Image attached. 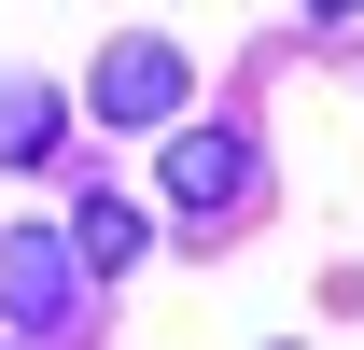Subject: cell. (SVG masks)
I'll list each match as a JSON object with an SVG mask.
<instances>
[{
  "label": "cell",
  "mask_w": 364,
  "mask_h": 350,
  "mask_svg": "<svg viewBox=\"0 0 364 350\" xmlns=\"http://www.w3.org/2000/svg\"><path fill=\"white\" fill-rule=\"evenodd\" d=\"M252 196H267V154H252L238 127H182L168 140V211L182 224H238Z\"/></svg>",
  "instance_id": "6da1fadb"
},
{
  "label": "cell",
  "mask_w": 364,
  "mask_h": 350,
  "mask_svg": "<svg viewBox=\"0 0 364 350\" xmlns=\"http://www.w3.org/2000/svg\"><path fill=\"white\" fill-rule=\"evenodd\" d=\"M182 98H196V70H182V43H154V28H127V43L98 56L85 112H98V127H168Z\"/></svg>",
  "instance_id": "7a4b0ae2"
},
{
  "label": "cell",
  "mask_w": 364,
  "mask_h": 350,
  "mask_svg": "<svg viewBox=\"0 0 364 350\" xmlns=\"http://www.w3.org/2000/svg\"><path fill=\"white\" fill-rule=\"evenodd\" d=\"M0 322L14 336H70L85 322V253L70 238H0Z\"/></svg>",
  "instance_id": "3957f363"
},
{
  "label": "cell",
  "mask_w": 364,
  "mask_h": 350,
  "mask_svg": "<svg viewBox=\"0 0 364 350\" xmlns=\"http://www.w3.org/2000/svg\"><path fill=\"white\" fill-rule=\"evenodd\" d=\"M70 253H85V280H127V266L154 253V224H140L127 196H85V211H70Z\"/></svg>",
  "instance_id": "277c9868"
},
{
  "label": "cell",
  "mask_w": 364,
  "mask_h": 350,
  "mask_svg": "<svg viewBox=\"0 0 364 350\" xmlns=\"http://www.w3.org/2000/svg\"><path fill=\"white\" fill-rule=\"evenodd\" d=\"M56 127H70V112H56V85H28V70H14V85H0V169H43Z\"/></svg>",
  "instance_id": "5b68a950"
},
{
  "label": "cell",
  "mask_w": 364,
  "mask_h": 350,
  "mask_svg": "<svg viewBox=\"0 0 364 350\" xmlns=\"http://www.w3.org/2000/svg\"><path fill=\"white\" fill-rule=\"evenodd\" d=\"M309 14H364V0H309Z\"/></svg>",
  "instance_id": "8992f818"
}]
</instances>
